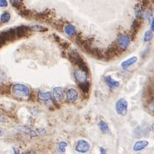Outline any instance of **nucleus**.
<instances>
[{"mask_svg": "<svg viewBox=\"0 0 154 154\" xmlns=\"http://www.w3.org/2000/svg\"><path fill=\"white\" fill-rule=\"evenodd\" d=\"M5 42V38L3 37V35L2 34H0V46L4 43V42Z\"/></svg>", "mask_w": 154, "mask_h": 154, "instance_id": "obj_24", "label": "nucleus"}, {"mask_svg": "<svg viewBox=\"0 0 154 154\" xmlns=\"http://www.w3.org/2000/svg\"><path fill=\"white\" fill-rule=\"evenodd\" d=\"M69 59L72 63H75V65H77L80 68V69H82V71L88 73V67H87L84 61L82 60V58L80 56V55L78 53L74 52V51L71 52L69 54Z\"/></svg>", "mask_w": 154, "mask_h": 154, "instance_id": "obj_2", "label": "nucleus"}, {"mask_svg": "<svg viewBox=\"0 0 154 154\" xmlns=\"http://www.w3.org/2000/svg\"><path fill=\"white\" fill-rule=\"evenodd\" d=\"M64 31H65V33L68 35L72 36V35H74L75 34V28L73 25H71V24H68V25L65 26Z\"/></svg>", "mask_w": 154, "mask_h": 154, "instance_id": "obj_15", "label": "nucleus"}, {"mask_svg": "<svg viewBox=\"0 0 154 154\" xmlns=\"http://www.w3.org/2000/svg\"><path fill=\"white\" fill-rule=\"evenodd\" d=\"M138 62V57L137 56H132L130 57L129 59H127L126 61H124L123 63H121V68L124 69H128L130 66H132L133 64H134L135 63Z\"/></svg>", "mask_w": 154, "mask_h": 154, "instance_id": "obj_10", "label": "nucleus"}, {"mask_svg": "<svg viewBox=\"0 0 154 154\" xmlns=\"http://www.w3.org/2000/svg\"><path fill=\"white\" fill-rule=\"evenodd\" d=\"M148 145H149V142L147 140H139L134 144L133 150L135 152H140V151H142L143 149H145Z\"/></svg>", "mask_w": 154, "mask_h": 154, "instance_id": "obj_8", "label": "nucleus"}, {"mask_svg": "<svg viewBox=\"0 0 154 154\" xmlns=\"http://www.w3.org/2000/svg\"><path fill=\"white\" fill-rule=\"evenodd\" d=\"M13 150H14V152L15 154H18L19 153V150H17L16 147H13Z\"/></svg>", "mask_w": 154, "mask_h": 154, "instance_id": "obj_26", "label": "nucleus"}, {"mask_svg": "<svg viewBox=\"0 0 154 154\" xmlns=\"http://www.w3.org/2000/svg\"><path fill=\"white\" fill-rule=\"evenodd\" d=\"M80 88L82 89V91L84 92V93H87V92H88V90H89V83L87 82H83V83H81Z\"/></svg>", "mask_w": 154, "mask_h": 154, "instance_id": "obj_20", "label": "nucleus"}, {"mask_svg": "<svg viewBox=\"0 0 154 154\" xmlns=\"http://www.w3.org/2000/svg\"><path fill=\"white\" fill-rule=\"evenodd\" d=\"M11 20V14L7 12V11H5L3 12L1 16H0V21L2 23H6L8 22Z\"/></svg>", "mask_w": 154, "mask_h": 154, "instance_id": "obj_16", "label": "nucleus"}, {"mask_svg": "<svg viewBox=\"0 0 154 154\" xmlns=\"http://www.w3.org/2000/svg\"><path fill=\"white\" fill-rule=\"evenodd\" d=\"M75 77L78 82H80L81 83H83L87 82L88 79V73H86L82 69H77L75 71Z\"/></svg>", "mask_w": 154, "mask_h": 154, "instance_id": "obj_6", "label": "nucleus"}, {"mask_svg": "<svg viewBox=\"0 0 154 154\" xmlns=\"http://www.w3.org/2000/svg\"><path fill=\"white\" fill-rule=\"evenodd\" d=\"M131 42L130 37L127 35H120L118 37V43L122 49H126Z\"/></svg>", "mask_w": 154, "mask_h": 154, "instance_id": "obj_5", "label": "nucleus"}, {"mask_svg": "<svg viewBox=\"0 0 154 154\" xmlns=\"http://www.w3.org/2000/svg\"><path fill=\"white\" fill-rule=\"evenodd\" d=\"M8 6L7 0H0V7L5 8Z\"/></svg>", "mask_w": 154, "mask_h": 154, "instance_id": "obj_21", "label": "nucleus"}, {"mask_svg": "<svg viewBox=\"0 0 154 154\" xmlns=\"http://www.w3.org/2000/svg\"><path fill=\"white\" fill-rule=\"evenodd\" d=\"M152 32L151 30L146 31V34H145V36H144V41L145 42H149V41L152 40Z\"/></svg>", "mask_w": 154, "mask_h": 154, "instance_id": "obj_19", "label": "nucleus"}, {"mask_svg": "<svg viewBox=\"0 0 154 154\" xmlns=\"http://www.w3.org/2000/svg\"><path fill=\"white\" fill-rule=\"evenodd\" d=\"M67 146H68V144H67L65 141H61V142L59 143V145H58V150H59L61 152L64 153L65 151H66V147H67Z\"/></svg>", "mask_w": 154, "mask_h": 154, "instance_id": "obj_17", "label": "nucleus"}, {"mask_svg": "<svg viewBox=\"0 0 154 154\" xmlns=\"http://www.w3.org/2000/svg\"><path fill=\"white\" fill-rule=\"evenodd\" d=\"M133 136H134V138H137V139H140V137L142 136V131H141V128H140V126L134 129Z\"/></svg>", "mask_w": 154, "mask_h": 154, "instance_id": "obj_18", "label": "nucleus"}, {"mask_svg": "<svg viewBox=\"0 0 154 154\" xmlns=\"http://www.w3.org/2000/svg\"><path fill=\"white\" fill-rule=\"evenodd\" d=\"M38 98L42 101H49L53 99V94L50 92H39Z\"/></svg>", "mask_w": 154, "mask_h": 154, "instance_id": "obj_13", "label": "nucleus"}, {"mask_svg": "<svg viewBox=\"0 0 154 154\" xmlns=\"http://www.w3.org/2000/svg\"><path fill=\"white\" fill-rule=\"evenodd\" d=\"M100 154H107L106 149L103 147H100Z\"/></svg>", "mask_w": 154, "mask_h": 154, "instance_id": "obj_23", "label": "nucleus"}, {"mask_svg": "<svg viewBox=\"0 0 154 154\" xmlns=\"http://www.w3.org/2000/svg\"><path fill=\"white\" fill-rule=\"evenodd\" d=\"M53 94L55 98L59 101H63L64 99V90L63 88H55L53 90Z\"/></svg>", "mask_w": 154, "mask_h": 154, "instance_id": "obj_11", "label": "nucleus"}, {"mask_svg": "<svg viewBox=\"0 0 154 154\" xmlns=\"http://www.w3.org/2000/svg\"><path fill=\"white\" fill-rule=\"evenodd\" d=\"M17 129L18 131H20L22 133H25L27 135H29L30 137H36L37 136V133H35V131H33L32 129L29 128L28 126H18L17 127Z\"/></svg>", "mask_w": 154, "mask_h": 154, "instance_id": "obj_9", "label": "nucleus"}, {"mask_svg": "<svg viewBox=\"0 0 154 154\" xmlns=\"http://www.w3.org/2000/svg\"><path fill=\"white\" fill-rule=\"evenodd\" d=\"M154 30V23H153V19L152 20V23H151V31L152 32Z\"/></svg>", "mask_w": 154, "mask_h": 154, "instance_id": "obj_25", "label": "nucleus"}, {"mask_svg": "<svg viewBox=\"0 0 154 154\" xmlns=\"http://www.w3.org/2000/svg\"><path fill=\"white\" fill-rule=\"evenodd\" d=\"M66 97L69 102H75L78 99V93L74 88H69L66 92Z\"/></svg>", "mask_w": 154, "mask_h": 154, "instance_id": "obj_7", "label": "nucleus"}, {"mask_svg": "<svg viewBox=\"0 0 154 154\" xmlns=\"http://www.w3.org/2000/svg\"><path fill=\"white\" fill-rule=\"evenodd\" d=\"M75 149L77 152L86 153L90 150V144L87 140H79L76 142L75 146Z\"/></svg>", "mask_w": 154, "mask_h": 154, "instance_id": "obj_4", "label": "nucleus"}, {"mask_svg": "<svg viewBox=\"0 0 154 154\" xmlns=\"http://www.w3.org/2000/svg\"><path fill=\"white\" fill-rule=\"evenodd\" d=\"M106 84L110 88H116L119 87V82L113 80L111 76H106L105 78Z\"/></svg>", "mask_w": 154, "mask_h": 154, "instance_id": "obj_12", "label": "nucleus"}, {"mask_svg": "<svg viewBox=\"0 0 154 154\" xmlns=\"http://www.w3.org/2000/svg\"><path fill=\"white\" fill-rule=\"evenodd\" d=\"M99 127H100V130L103 133H109V126L108 125L106 124V122L105 121H103V120H101V121H100L98 124Z\"/></svg>", "mask_w": 154, "mask_h": 154, "instance_id": "obj_14", "label": "nucleus"}, {"mask_svg": "<svg viewBox=\"0 0 154 154\" xmlns=\"http://www.w3.org/2000/svg\"><path fill=\"white\" fill-rule=\"evenodd\" d=\"M11 92L16 97H18V98H21V97L28 98L30 94L28 87L23 84H15L12 87Z\"/></svg>", "mask_w": 154, "mask_h": 154, "instance_id": "obj_1", "label": "nucleus"}, {"mask_svg": "<svg viewBox=\"0 0 154 154\" xmlns=\"http://www.w3.org/2000/svg\"><path fill=\"white\" fill-rule=\"evenodd\" d=\"M115 109L116 112L120 115V116H125L127 113V109H128V103L126 101V99L120 98L117 100L115 104Z\"/></svg>", "mask_w": 154, "mask_h": 154, "instance_id": "obj_3", "label": "nucleus"}, {"mask_svg": "<svg viewBox=\"0 0 154 154\" xmlns=\"http://www.w3.org/2000/svg\"><path fill=\"white\" fill-rule=\"evenodd\" d=\"M11 3H12L14 5H19L20 3H22L23 0H11Z\"/></svg>", "mask_w": 154, "mask_h": 154, "instance_id": "obj_22", "label": "nucleus"}]
</instances>
